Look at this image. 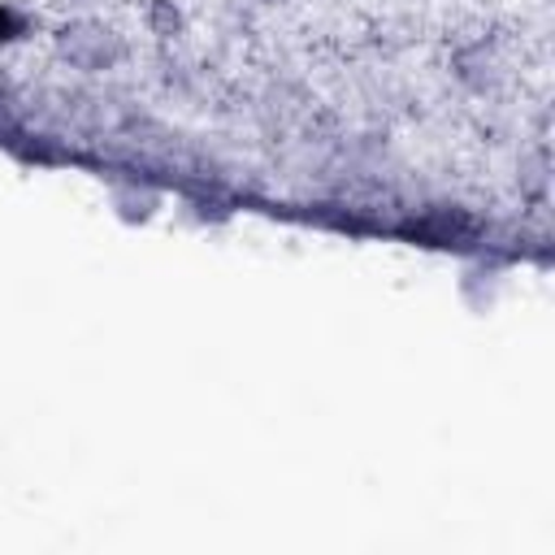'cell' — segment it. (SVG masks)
Instances as JSON below:
<instances>
[{"label":"cell","mask_w":555,"mask_h":555,"mask_svg":"<svg viewBox=\"0 0 555 555\" xmlns=\"http://www.w3.org/2000/svg\"><path fill=\"white\" fill-rule=\"evenodd\" d=\"M52 39H56V56L69 61L74 69H82V74L113 69V65L126 56L121 35H117L113 26H104V22H87V17L61 22Z\"/></svg>","instance_id":"1"},{"label":"cell","mask_w":555,"mask_h":555,"mask_svg":"<svg viewBox=\"0 0 555 555\" xmlns=\"http://www.w3.org/2000/svg\"><path fill=\"white\" fill-rule=\"evenodd\" d=\"M421 230H425L429 238H438V243H460V238H473V234L481 230V221H477L473 212H464V208H434V212L421 221Z\"/></svg>","instance_id":"2"},{"label":"cell","mask_w":555,"mask_h":555,"mask_svg":"<svg viewBox=\"0 0 555 555\" xmlns=\"http://www.w3.org/2000/svg\"><path fill=\"white\" fill-rule=\"evenodd\" d=\"M143 26L156 39H178L186 30V13H182L178 0H147L143 4Z\"/></svg>","instance_id":"3"},{"label":"cell","mask_w":555,"mask_h":555,"mask_svg":"<svg viewBox=\"0 0 555 555\" xmlns=\"http://www.w3.org/2000/svg\"><path fill=\"white\" fill-rule=\"evenodd\" d=\"M156 208H160V195L147 191V186H121V191H113V212L121 221H130V225L134 221H152Z\"/></svg>","instance_id":"4"},{"label":"cell","mask_w":555,"mask_h":555,"mask_svg":"<svg viewBox=\"0 0 555 555\" xmlns=\"http://www.w3.org/2000/svg\"><path fill=\"white\" fill-rule=\"evenodd\" d=\"M30 30H35V22H30L17 4L0 0V48H13V43H22V39H30Z\"/></svg>","instance_id":"5"},{"label":"cell","mask_w":555,"mask_h":555,"mask_svg":"<svg viewBox=\"0 0 555 555\" xmlns=\"http://www.w3.org/2000/svg\"><path fill=\"white\" fill-rule=\"evenodd\" d=\"M260 4H286V0H260Z\"/></svg>","instance_id":"6"}]
</instances>
